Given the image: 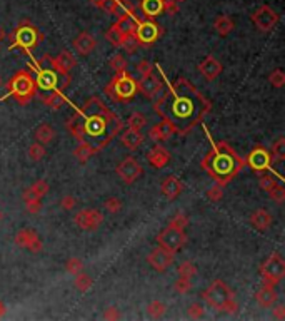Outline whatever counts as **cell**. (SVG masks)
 Masks as SVG:
<instances>
[{"instance_id":"10","label":"cell","mask_w":285,"mask_h":321,"mask_svg":"<svg viewBox=\"0 0 285 321\" xmlns=\"http://www.w3.org/2000/svg\"><path fill=\"white\" fill-rule=\"evenodd\" d=\"M162 34H164V30L155 20H140L134 37L137 39L139 47H152L162 37Z\"/></svg>"},{"instance_id":"52","label":"cell","mask_w":285,"mask_h":321,"mask_svg":"<svg viewBox=\"0 0 285 321\" xmlns=\"http://www.w3.org/2000/svg\"><path fill=\"white\" fill-rule=\"evenodd\" d=\"M122 49H124L127 54H134L135 50L139 49V42L137 39L134 37V35H129V37L125 39V42L122 44Z\"/></svg>"},{"instance_id":"47","label":"cell","mask_w":285,"mask_h":321,"mask_svg":"<svg viewBox=\"0 0 285 321\" xmlns=\"http://www.w3.org/2000/svg\"><path fill=\"white\" fill-rule=\"evenodd\" d=\"M174 289L177 291L178 294H185L192 289V279L188 278H182V276H178L177 279H175L174 283Z\"/></svg>"},{"instance_id":"40","label":"cell","mask_w":285,"mask_h":321,"mask_svg":"<svg viewBox=\"0 0 285 321\" xmlns=\"http://www.w3.org/2000/svg\"><path fill=\"white\" fill-rule=\"evenodd\" d=\"M270 156H272V161H284L285 159V139L284 138H280L275 140V144L272 146V152H270Z\"/></svg>"},{"instance_id":"13","label":"cell","mask_w":285,"mask_h":321,"mask_svg":"<svg viewBox=\"0 0 285 321\" xmlns=\"http://www.w3.org/2000/svg\"><path fill=\"white\" fill-rule=\"evenodd\" d=\"M245 164L249 166L252 171L262 174L267 169H272V156L270 151H267L264 146H257L253 147L249 156L245 157Z\"/></svg>"},{"instance_id":"6","label":"cell","mask_w":285,"mask_h":321,"mask_svg":"<svg viewBox=\"0 0 285 321\" xmlns=\"http://www.w3.org/2000/svg\"><path fill=\"white\" fill-rule=\"evenodd\" d=\"M104 92L113 102H130L137 94V81L127 70L115 72L112 81L105 86Z\"/></svg>"},{"instance_id":"49","label":"cell","mask_w":285,"mask_h":321,"mask_svg":"<svg viewBox=\"0 0 285 321\" xmlns=\"http://www.w3.org/2000/svg\"><path fill=\"white\" fill-rule=\"evenodd\" d=\"M187 315H188V318H192V320H200L202 316L205 315V308L202 306L200 303H192V305L187 308Z\"/></svg>"},{"instance_id":"38","label":"cell","mask_w":285,"mask_h":321,"mask_svg":"<svg viewBox=\"0 0 285 321\" xmlns=\"http://www.w3.org/2000/svg\"><path fill=\"white\" fill-rule=\"evenodd\" d=\"M127 126L130 129H137V131H142L143 127L147 126V117L143 116L142 112H132L127 119Z\"/></svg>"},{"instance_id":"53","label":"cell","mask_w":285,"mask_h":321,"mask_svg":"<svg viewBox=\"0 0 285 321\" xmlns=\"http://www.w3.org/2000/svg\"><path fill=\"white\" fill-rule=\"evenodd\" d=\"M162 2H164V12H167L169 15H175L180 10L177 0H162Z\"/></svg>"},{"instance_id":"44","label":"cell","mask_w":285,"mask_h":321,"mask_svg":"<svg viewBox=\"0 0 285 321\" xmlns=\"http://www.w3.org/2000/svg\"><path fill=\"white\" fill-rule=\"evenodd\" d=\"M269 197L272 201H274L275 204H284V201H285V187L282 186V184H277V186H274L269 191Z\"/></svg>"},{"instance_id":"41","label":"cell","mask_w":285,"mask_h":321,"mask_svg":"<svg viewBox=\"0 0 285 321\" xmlns=\"http://www.w3.org/2000/svg\"><path fill=\"white\" fill-rule=\"evenodd\" d=\"M108 67H110L113 72H122V70H127V67H129V62L125 60L124 55L115 54L110 60H108Z\"/></svg>"},{"instance_id":"21","label":"cell","mask_w":285,"mask_h":321,"mask_svg":"<svg viewBox=\"0 0 285 321\" xmlns=\"http://www.w3.org/2000/svg\"><path fill=\"white\" fill-rule=\"evenodd\" d=\"M199 72L202 74V77H204L205 81L214 82L223 72V65L218 62L214 55H207L199 64Z\"/></svg>"},{"instance_id":"29","label":"cell","mask_w":285,"mask_h":321,"mask_svg":"<svg viewBox=\"0 0 285 321\" xmlns=\"http://www.w3.org/2000/svg\"><path fill=\"white\" fill-rule=\"evenodd\" d=\"M40 100L49 109H52V111H59V109H62L64 105H65V102H67V97L64 95L62 91L57 89V91L49 92V94L40 95Z\"/></svg>"},{"instance_id":"16","label":"cell","mask_w":285,"mask_h":321,"mask_svg":"<svg viewBox=\"0 0 285 321\" xmlns=\"http://www.w3.org/2000/svg\"><path fill=\"white\" fill-rule=\"evenodd\" d=\"M14 243L22 249H29L30 253L38 254L42 253L43 249V243L40 239V236L37 234V231L30 229V228H25V229H20L14 237Z\"/></svg>"},{"instance_id":"12","label":"cell","mask_w":285,"mask_h":321,"mask_svg":"<svg viewBox=\"0 0 285 321\" xmlns=\"http://www.w3.org/2000/svg\"><path fill=\"white\" fill-rule=\"evenodd\" d=\"M252 22L257 30L260 32H270L279 24V14L269 5L258 7L252 15Z\"/></svg>"},{"instance_id":"60","label":"cell","mask_w":285,"mask_h":321,"mask_svg":"<svg viewBox=\"0 0 285 321\" xmlns=\"http://www.w3.org/2000/svg\"><path fill=\"white\" fill-rule=\"evenodd\" d=\"M3 86V79H2V76H0V87Z\"/></svg>"},{"instance_id":"61","label":"cell","mask_w":285,"mask_h":321,"mask_svg":"<svg viewBox=\"0 0 285 321\" xmlns=\"http://www.w3.org/2000/svg\"><path fill=\"white\" fill-rule=\"evenodd\" d=\"M2 219H3V213L0 211V221H2Z\"/></svg>"},{"instance_id":"33","label":"cell","mask_w":285,"mask_h":321,"mask_svg":"<svg viewBox=\"0 0 285 321\" xmlns=\"http://www.w3.org/2000/svg\"><path fill=\"white\" fill-rule=\"evenodd\" d=\"M214 29H215V32L220 35V37H227V35L235 29V24L229 15H218L217 19L214 20Z\"/></svg>"},{"instance_id":"25","label":"cell","mask_w":285,"mask_h":321,"mask_svg":"<svg viewBox=\"0 0 285 321\" xmlns=\"http://www.w3.org/2000/svg\"><path fill=\"white\" fill-rule=\"evenodd\" d=\"M249 221H250V226L253 228V229L265 232L272 226V214L267 209L260 208V209L253 211V213L250 214V218H249Z\"/></svg>"},{"instance_id":"27","label":"cell","mask_w":285,"mask_h":321,"mask_svg":"<svg viewBox=\"0 0 285 321\" xmlns=\"http://www.w3.org/2000/svg\"><path fill=\"white\" fill-rule=\"evenodd\" d=\"M255 301L264 308H272L279 301V293L275 291V286L264 283V286L255 293Z\"/></svg>"},{"instance_id":"32","label":"cell","mask_w":285,"mask_h":321,"mask_svg":"<svg viewBox=\"0 0 285 321\" xmlns=\"http://www.w3.org/2000/svg\"><path fill=\"white\" fill-rule=\"evenodd\" d=\"M129 37L125 32H122V29L118 27L117 24L110 25V27L107 29V32H105V39H107V42L110 44L112 47H122V44L125 42V39Z\"/></svg>"},{"instance_id":"51","label":"cell","mask_w":285,"mask_h":321,"mask_svg":"<svg viewBox=\"0 0 285 321\" xmlns=\"http://www.w3.org/2000/svg\"><path fill=\"white\" fill-rule=\"evenodd\" d=\"M205 196L209 197L212 203H218V201L223 197V186H218V184H215V186H212L210 189H207V192H205Z\"/></svg>"},{"instance_id":"5","label":"cell","mask_w":285,"mask_h":321,"mask_svg":"<svg viewBox=\"0 0 285 321\" xmlns=\"http://www.w3.org/2000/svg\"><path fill=\"white\" fill-rule=\"evenodd\" d=\"M5 89L7 94L10 97H14L15 102L20 105H27L35 97V94H37V86H35L32 74L27 69L19 70V72H15L14 76L8 79ZM8 95H5V97H8Z\"/></svg>"},{"instance_id":"3","label":"cell","mask_w":285,"mask_h":321,"mask_svg":"<svg viewBox=\"0 0 285 321\" xmlns=\"http://www.w3.org/2000/svg\"><path fill=\"white\" fill-rule=\"evenodd\" d=\"M210 142H212V147L202 159L200 168L215 181V184L227 186L244 169L245 159H242L225 140L215 142L214 139H210Z\"/></svg>"},{"instance_id":"34","label":"cell","mask_w":285,"mask_h":321,"mask_svg":"<svg viewBox=\"0 0 285 321\" xmlns=\"http://www.w3.org/2000/svg\"><path fill=\"white\" fill-rule=\"evenodd\" d=\"M47 192H49V183L43 181V179H38L37 183H34L32 186L25 189L22 197H40L42 199Z\"/></svg>"},{"instance_id":"42","label":"cell","mask_w":285,"mask_h":321,"mask_svg":"<svg viewBox=\"0 0 285 321\" xmlns=\"http://www.w3.org/2000/svg\"><path fill=\"white\" fill-rule=\"evenodd\" d=\"M177 271H178V276H182V278L192 279L197 275V266L192 261H183L182 265L178 266Z\"/></svg>"},{"instance_id":"20","label":"cell","mask_w":285,"mask_h":321,"mask_svg":"<svg viewBox=\"0 0 285 321\" xmlns=\"http://www.w3.org/2000/svg\"><path fill=\"white\" fill-rule=\"evenodd\" d=\"M172 159V154L167 147L160 146V142H157L150 151L147 152V162L155 169H164Z\"/></svg>"},{"instance_id":"46","label":"cell","mask_w":285,"mask_h":321,"mask_svg":"<svg viewBox=\"0 0 285 321\" xmlns=\"http://www.w3.org/2000/svg\"><path fill=\"white\" fill-rule=\"evenodd\" d=\"M104 208L107 209V213L110 214H118L122 211V201L118 197H107L104 201Z\"/></svg>"},{"instance_id":"56","label":"cell","mask_w":285,"mask_h":321,"mask_svg":"<svg viewBox=\"0 0 285 321\" xmlns=\"http://www.w3.org/2000/svg\"><path fill=\"white\" fill-rule=\"evenodd\" d=\"M102 318L107 320V321H115V320H120V313H118V310L115 306H108L104 310Z\"/></svg>"},{"instance_id":"14","label":"cell","mask_w":285,"mask_h":321,"mask_svg":"<svg viewBox=\"0 0 285 321\" xmlns=\"http://www.w3.org/2000/svg\"><path fill=\"white\" fill-rule=\"evenodd\" d=\"M45 60H49L50 67L54 69L60 77L72 79L70 77V70L77 65V59H75V55H72L69 50H62L55 57H50L49 54H45Z\"/></svg>"},{"instance_id":"24","label":"cell","mask_w":285,"mask_h":321,"mask_svg":"<svg viewBox=\"0 0 285 321\" xmlns=\"http://www.w3.org/2000/svg\"><path fill=\"white\" fill-rule=\"evenodd\" d=\"M174 134H177V133H175L174 126L169 124L167 121H162L160 124L152 126L147 133V136L153 140V142H164V140H169Z\"/></svg>"},{"instance_id":"7","label":"cell","mask_w":285,"mask_h":321,"mask_svg":"<svg viewBox=\"0 0 285 321\" xmlns=\"http://www.w3.org/2000/svg\"><path fill=\"white\" fill-rule=\"evenodd\" d=\"M43 41V34L35 27L34 24H30L29 20L20 22L15 27V30L10 35V46L8 50L14 49H22L25 52H32L34 49H37L38 44Z\"/></svg>"},{"instance_id":"58","label":"cell","mask_w":285,"mask_h":321,"mask_svg":"<svg viewBox=\"0 0 285 321\" xmlns=\"http://www.w3.org/2000/svg\"><path fill=\"white\" fill-rule=\"evenodd\" d=\"M90 3L94 7H97V8H100V10H102L104 5H105V0H90Z\"/></svg>"},{"instance_id":"59","label":"cell","mask_w":285,"mask_h":321,"mask_svg":"<svg viewBox=\"0 0 285 321\" xmlns=\"http://www.w3.org/2000/svg\"><path fill=\"white\" fill-rule=\"evenodd\" d=\"M3 315H5V305H3V303L0 301V318H2Z\"/></svg>"},{"instance_id":"8","label":"cell","mask_w":285,"mask_h":321,"mask_svg":"<svg viewBox=\"0 0 285 321\" xmlns=\"http://www.w3.org/2000/svg\"><path fill=\"white\" fill-rule=\"evenodd\" d=\"M260 276L264 279L265 284H272L277 286L279 283H282L285 278V261L279 253H272L269 258L262 263L260 266Z\"/></svg>"},{"instance_id":"19","label":"cell","mask_w":285,"mask_h":321,"mask_svg":"<svg viewBox=\"0 0 285 321\" xmlns=\"http://www.w3.org/2000/svg\"><path fill=\"white\" fill-rule=\"evenodd\" d=\"M162 89H164V82L153 72L148 76H142L140 81H137V92H140L147 99H153L155 95H159Z\"/></svg>"},{"instance_id":"43","label":"cell","mask_w":285,"mask_h":321,"mask_svg":"<svg viewBox=\"0 0 285 321\" xmlns=\"http://www.w3.org/2000/svg\"><path fill=\"white\" fill-rule=\"evenodd\" d=\"M25 209L30 214H38L42 209V199L40 197H24Z\"/></svg>"},{"instance_id":"45","label":"cell","mask_w":285,"mask_h":321,"mask_svg":"<svg viewBox=\"0 0 285 321\" xmlns=\"http://www.w3.org/2000/svg\"><path fill=\"white\" fill-rule=\"evenodd\" d=\"M269 82H270L272 87H277V89L284 87V84H285V74H284V70L282 69L272 70V74L269 76Z\"/></svg>"},{"instance_id":"63","label":"cell","mask_w":285,"mask_h":321,"mask_svg":"<svg viewBox=\"0 0 285 321\" xmlns=\"http://www.w3.org/2000/svg\"><path fill=\"white\" fill-rule=\"evenodd\" d=\"M0 39H2V32H0Z\"/></svg>"},{"instance_id":"26","label":"cell","mask_w":285,"mask_h":321,"mask_svg":"<svg viewBox=\"0 0 285 321\" xmlns=\"http://www.w3.org/2000/svg\"><path fill=\"white\" fill-rule=\"evenodd\" d=\"M95 46H97V41H95L94 35L89 34V32H80L75 39H73V47H75V50L80 55L92 54L95 49Z\"/></svg>"},{"instance_id":"9","label":"cell","mask_w":285,"mask_h":321,"mask_svg":"<svg viewBox=\"0 0 285 321\" xmlns=\"http://www.w3.org/2000/svg\"><path fill=\"white\" fill-rule=\"evenodd\" d=\"M157 243H159L160 248L177 254L183 246L187 244V234H185V231L180 229V228H174L167 224V226L157 234Z\"/></svg>"},{"instance_id":"15","label":"cell","mask_w":285,"mask_h":321,"mask_svg":"<svg viewBox=\"0 0 285 321\" xmlns=\"http://www.w3.org/2000/svg\"><path fill=\"white\" fill-rule=\"evenodd\" d=\"M73 223L84 231H97L104 223V214L99 209H80L73 216Z\"/></svg>"},{"instance_id":"39","label":"cell","mask_w":285,"mask_h":321,"mask_svg":"<svg viewBox=\"0 0 285 321\" xmlns=\"http://www.w3.org/2000/svg\"><path fill=\"white\" fill-rule=\"evenodd\" d=\"M65 271H67L69 275L75 276V275H78L80 271H84V263H82V259L77 258V256L69 258L67 263H65Z\"/></svg>"},{"instance_id":"50","label":"cell","mask_w":285,"mask_h":321,"mask_svg":"<svg viewBox=\"0 0 285 321\" xmlns=\"http://www.w3.org/2000/svg\"><path fill=\"white\" fill-rule=\"evenodd\" d=\"M277 181H275L274 178H272V176H269V174H264L262 173L260 174V178H258V186H260V189H264L265 192H269L272 187L274 186H277Z\"/></svg>"},{"instance_id":"22","label":"cell","mask_w":285,"mask_h":321,"mask_svg":"<svg viewBox=\"0 0 285 321\" xmlns=\"http://www.w3.org/2000/svg\"><path fill=\"white\" fill-rule=\"evenodd\" d=\"M118 138H120V142L129 149V151H137V149L142 146L143 140H145V136L142 134V131L137 129H122L118 133Z\"/></svg>"},{"instance_id":"2","label":"cell","mask_w":285,"mask_h":321,"mask_svg":"<svg viewBox=\"0 0 285 321\" xmlns=\"http://www.w3.org/2000/svg\"><path fill=\"white\" fill-rule=\"evenodd\" d=\"M75 114L84 131V140L99 151L110 144L124 129V121L112 109H108L99 95H92L80 109H77Z\"/></svg>"},{"instance_id":"18","label":"cell","mask_w":285,"mask_h":321,"mask_svg":"<svg viewBox=\"0 0 285 321\" xmlns=\"http://www.w3.org/2000/svg\"><path fill=\"white\" fill-rule=\"evenodd\" d=\"M174 261H175V253L167 251V249L160 248V246L148 253V256H147V263L157 273H164L165 270H169V268L174 265Z\"/></svg>"},{"instance_id":"57","label":"cell","mask_w":285,"mask_h":321,"mask_svg":"<svg viewBox=\"0 0 285 321\" xmlns=\"http://www.w3.org/2000/svg\"><path fill=\"white\" fill-rule=\"evenodd\" d=\"M272 308H274V310H272V316H274L275 320H279V321L285 320V305H277V303H275Z\"/></svg>"},{"instance_id":"17","label":"cell","mask_w":285,"mask_h":321,"mask_svg":"<svg viewBox=\"0 0 285 321\" xmlns=\"http://www.w3.org/2000/svg\"><path fill=\"white\" fill-rule=\"evenodd\" d=\"M35 72H37V77H35L34 81H35L37 89H42V91L59 89V82H62V81H60V76L52 67L43 69L40 65H37V67H35ZM59 91H62V89H59Z\"/></svg>"},{"instance_id":"37","label":"cell","mask_w":285,"mask_h":321,"mask_svg":"<svg viewBox=\"0 0 285 321\" xmlns=\"http://www.w3.org/2000/svg\"><path fill=\"white\" fill-rule=\"evenodd\" d=\"M165 311H167V305L159 301V300H153L152 303H148V306H147V315L150 316V318H153V320L164 316Z\"/></svg>"},{"instance_id":"36","label":"cell","mask_w":285,"mask_h":321,"mask_svg":"<svg viewBox=\"0 0 285 321\" xmlns=\"http://www.w3.org/2000/svg\"><path fill=\"white\" fill-rule=\"evenodd\" d=\"M27 156H29L30 161L38 162V161H42L43 157L47 156V149H45V146H43V144H40V142L30 144L29 149H27Z\"/></svg>"},{"instance_id":"11","label":"cell","mask_w":285,"mask_h":321,"mask_svg":"<svg viewBox=\"0 0 285 321\" xmlns=\"http://www.w3.org/2000/svg\"><path fill=\"white\" fill-rule=\"evenodd\" d=\"M115 174L120 178L122 183L125 184H134L140 176L143 174V168L140 166V162L135 159V157L129 156L125 159H122L117 164L115 168Z\"/></svg>"},{"instance_id":"23","label":"cell","mask_w":285,"mask_h":321,"mask_svg":"<svg viewBox=\"0 0 285 321\" xmlns=\"http://www.w3.org/2000/svg\"><path fill=\"white\" fill-rule=\"evenodd\" d=\"M160 189H162V194L167 197L169 201H175L183 192V184L180 179L175 178V176H167V178L162 181Z\"/></svg>"},{"instance_id":"35","label":"cell","mask_w":285,"mask_h":321,"mask_svg":"<svg viewBox=\"0 0 285 321\" xmlns=\"http://www.w3.org/2000/svg\"><path fill=\"white\" fill-rule=\"evenodd\" d=\"M73 284H75V288L78 289L80 293H87L90 291L92 284H94V281L89 275H87L85 271H80L78 275H75V279H73Z\"/></svg>"},{"instance_id":"1","label":"cell","mask_w":285,"mask_h":321,"mask_svg":"<svg viewBox=\"0 0 285 321\" xmlns=\"http://www.w3.org/2000/svg\"><path fill=\"white\" fill-rule=\"evenodd\" d=\"M159 116L174 126L178 136H185L199 126L212 109L210 100L185 77L177 79L153 104Z\"/></svg>"},{"instance_id":"54","label":"cell","mask_w":285,"mask_h":321,"mask_svg":"<svg viewBox=\"0 0 285 321\" xmlns=\"http://www.w3.org/2000/svg\"><path fill=\"white\" fill-rule=\"evenodd\" d=\"M75 204H77V199L72 194H65L62 199H60V208L65 211H72L75 208Z\"/></svg>"},{"instance_id":"30","label":"cell","mask_w":285,"mask_h":321,"mask_svg":"<svg viewBox=\"0 0 285 321\" xmlns=\"http://www.w3.org/2000/svg\"><path fill=\"white\" fill-rule=\"evenodd\" d=\"M97 152H100L97 147H94L92 144L89 142H78V146L73 149V157L78 161V162H82V164H85L87 161L90 159L92 156H95Z\"/></svg>"},{"instance_id":"62","label":"cell","mask_w":285,"mask_h":321,"mask_svg":"<svg viewBox=\"0 0 285 321\" xmlns=\"http://www.w3.org/2000/svg\"><path fill=\"white\" fill-rule=\"evenodd\" d=\"M177 2H178V3H180V2H185V0H177Z\"/></svg>"},{"instance_id":"55","label":"cell","mask_w":285,"mask_h":321,"mask_svg":"<svg viewBox=\"0 0 285 321\" xmlns=\"http://www.w3.org/2000/svg\"><path fill=\"white\" fill-rule=\"evenodd\" d=\"M137 72L140 74V76H148V74L153 72V65L148 62L147 59H143L137 64Z\"/></svg>"},{"instance_id":"4","label":"cell","mask_w":285,"mask_h":321,"mask_svg":"<svg viewBox=\"0 0 285 321\" xmlns=\"http://www.w3.org/2000/svg\"><path fill=\"white\" fill-rule=\"evenodd\" d=\"M200 296L214 310L223 311V313H229V315H235L239 311V303L235 300V293L222 279L212 281L210 286L205 291H202Z\"/></svg>"},{"instance_id":"31","label":"cell","mask_w":285,"mask_h":321,"mask_svg":"<svg viewBox=\"0 0 285 321\" xmlns=\"http://www.w3.org/2000/svg\"><path fill=\"white\" fill-rule=\"evenodd\" d=\"M34 138L37 142H40L43 144V146H47V144H50L52 140L55 139V131H54V127H52L50 124H47V122H43V124H40L37 127V129L34 131Z\"/></svg>"},{"instance_id":"28","label":"cell","mask_w":285,"mask_h":321,"mask_svg":"<svg viewBox=\"0 0 285 321\" xmlns=\"http://www.w3.org/2000/svg\"><path fill=\"white\" fill-rule=\"evenodd\" d=\"M140 10H142L145 20H153L164 12V2L162 0H142L140 2Z\"/></svg>"},{"instance_id":"48","label":"cell","mask_w":285,"mask_h":321,"mask_svg":"<svg viewBox=\"0 0 285 321\" xmlns=\"http://www.w3.org/2000/svg\"><path fill=\"white\" fill-rule=\"evenodd\" d=\"M169 226L185 229V228L188 226V218H187V214H185V213H175V216L169 221Z\"/></svg>"}]
</instances>
